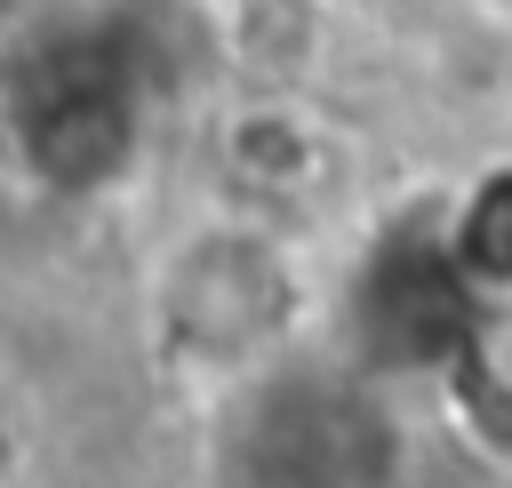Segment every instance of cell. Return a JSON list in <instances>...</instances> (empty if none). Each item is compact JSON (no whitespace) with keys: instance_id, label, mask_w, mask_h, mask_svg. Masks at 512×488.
<instances>
[{"instance_id":"obj_1","label":"cell","mask_w":512,"mask_h":488,"mask_svg":"<svg viewBox=\"0 0 512 488\" xmlns=\"http://www.w3.org/2000/svg\"><path fill=\"white\" fill-rule=\"evenodd\" d=\"M0 120L48 184H104L144 128V32L80 8L24 32L0 64Z\"/></svg>"},{"instance_id":"obj_2","label":"cell","mask_w":512,"mask_h":488,"mask_svg":"<svg viewBox=\"0 0 512 488\" xmlns=\"http://www.w3.org/2000/svg\"><path fill=\"white\" fill-rule=\"evenodd\" d=\"M448 248H456V264H464L472 280H512V168H496V176L464 200Z\"/></svg>"}]
</instances>
